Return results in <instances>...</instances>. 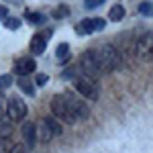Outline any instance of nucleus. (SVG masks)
Returning <instances> with one entry per match:
<instances>
[{
	"mask_svg": "<svg viewBox=\"0 0 153 153\" xmlns=\"http://www.w3.org/2000/svg\"><path fill=\"white\" fill-rule=\"evenodd\" d=\"M92 53H94V57H96V61H98L102 74L114 71L123 65V55H120V51H118L114 45H110V43L92 49Z\"/></svg>",
	"mask_w": 153,
	"mask_h": 153,
	"instance_id": "f257e3e1",
	"label": "nucleus"
},
{
	"mask_svg": "<svg viewBox=\"0 0 153 153\" xmlns=\"http://www.w3.org/2000/svg\"><path fill=\"white\" fill-rule=\"evenodd\" d=\"M63 133L61 120L55 117H45L37 123V137H41V141H51L53 137H59Z\"/></svg>",
	"mask_w": 153,
	"mask_h": 153,
	"instance_id": "f03ea898",
	"label": "nucleus"
},
{
	"mask_svg": "<svg viewBox=\"0 0 153 153\" xmlns=\"http://www.w3.org/2000/svg\"><path fill=\"white\" fill-rule=\"evenodd\" d=\"M49 108H51V114H53L55 118H59L61 123H68V125H74V123H78L63 94L53 96V98H51V106H49Z\"/></svg>",
	"mask_w": 153,
	"mask_h": 153,
	"instance_id": "7ed1b4c3",
	"label": "nucleus"
},
{
	"mask_svg": "<svg viewBox=\"0 0 153 153\" xmlns=\"http://www.w3.org/2000/svg\"><path fill=\"white\" fill-rule=\"evenodd\" d=\"M74 82V88H76V92L84 98H88V100H98V96H100V86L96 84V80H90V78H86V76H80V78H74L71 80Z\"/></svg>",
	"mask_w": 153,
	"mask_h": 153,
	"instance_id": "20e7f679",
	"label": "nucleus"
},
{
	"mask_svg": "<svg viewBox=\"0 0 153 153\" xmlns=\"http://www.w3.org/2000/svg\"><path fill=\"white\" fill-rule=\"evenodd\" d=\"M80 70L86 78H90V80H96L98 82V78H100V65H98V61H96L94 53H92V49H88V51H84L82 57H80Z\"/></svg>",
	"mask_w": 153,
	"mask_h": 153,
	"instance_id": "39448f33",
	"label": "nucleus"
},
{
	"mask_svg": "<svg viewBox=\"0 0 153 153\" xmlns=\"http://www.w3.org/2000/svg\"><path fill=\"white\" fill-rule=\"evenodd\" d=\"M135 55L141 61H153V33H143L135 39Z\"/></svg>",
	"mask_w": 153,
	"mask_h": 153,
	"instance_id": "423d86ee",
	"label": "nucleus"
},
{
	"mask_svg": "<svg viewBox=\"0 0 153 153\" xmlns=\"http://www.w3.org/2000/svg\"><path fill=\"white\" fill-rule=\"evenodd\" d=\"M27 112H29V108H27L23 98H19V96H10L8 98V102H6V117L10 118L12 123L23 120L27 117Z\"/></svg>",
	"mask_w": 153,
	"mask_h": 153,
	"instance_id": "0eeeda50",
	"label": "nucleus"
},
{
	"mask_svg": "<svg viewBox=\"0 0 153 153\" xmlns=\"http://www.w3.org/2000/svg\"><path fill=\"white\" fill-rule=\"evenodd\" d=\"M106 27V21L104 19H84L80 23L76 25V33L78 35H90V33H96V31H102Z\"/></svg>",
	"mask_w": 153,
	"mask_h": 153,
	"instance_id": "6e6552de",
	"label": "nucleus"
},
{
	"mask_svg": "<svg viewBox=\"0 0 153 153\" xmlns=\"http://www.w3.org/2000/svg\"><path fill=\"white\" fill-rule=\"evenodd\" d=\"M63 96H65V100H68V104H70L76 120H84V118L90 117V108H88L86 102H82L78 96H74V94H63Z\"/></svg>",
	"mask_w": 153,
	"mask_h": 153,
	"instance_id": "1a4fd4ad",
	"label": "nucleus"
},
{
	"mask_svg": "<svg viewBox=\"0 0 153 153\" xmlns=\"http://www.w3.org/2000/svg\"><path fill=\"white\" fill-rule=\"evenodd\" d=\"M37 70V61L33 57H19L14 61V71L19 76H29Z\"/></svg>",
	"mask_w": 153,
	"mask_h": 153,
	"instance_id": "9d476101",
	"label": "nucleus"
},
{
	"mask_svg": "<svg viewBox=\"0 0 153 153\" xmlns=\"http://www.w3.org/2000/svg\"><path fill=\"white\" fill-rule=\"evenodd\" d=\"M21 133H23L25 145H29V147L33 149V145L37 143V125L27 120V123H23V127H21Z\"/></svg>",
	"mask_w": 153,
	"mask_h": 153,
	"instance_id": "9b49d317",
	"label": "nucleus"
},
{
	"mask_svg": "<svg viewBox=\"0 0 153 153\" xmlns=\"http://www.w3.org/2000/svg\"><path fill=\"white\" fill-rule=\"evenodd\" d=\"M29 47H31V53H33V55H41V53L45 51V47H47V39L41 35V33H39V35H33Z\"/></svg>",
	"mask_w": 153,
	"mask_h": 153,
	"instance_id": "f8f14e48",
	"label": "nucleus"
},
{
	"mask_svg": "<svg viewBox=\"0 0 153 153\" xmlns=\"http://www.w3.org/2000/svg\"><path fill=\"white\" fill-rule=\"evenodd\" d=\"M19 88H21L27 96H35L37 94L35 92V84H33V80H31L29 76H21V78H19Z\"/></svg>",
	"mask_w": 153,
	"mask_h": 153,
	"instance_id": "ddd939ff",
	"label": "nucleus"
},
{
	"mask_svg": "<svg viewBox=\"0 0 153 153\" xmlns=\"http://www.w3.org/2000/svg\"><path fill=\"white\" fill-rule=\"evenodd\" d=\"M25 19H27L31 25H45V23H47V16H45V14H41V12L27 10V12H25Z\"/></svg>",
	"mask_w": 153,
	"mask_h": 153,
	"instance_id": "4468645a",
	"label": "nucleus"
},
{
	"mask_svg": "<svg viewBox=\"0 0 153 153\" xmlns=\"http://www.w3.org/2000/svg\"><path fill=\"white\" fill-rule=\"evenodd\" d=\"M108 19H110L112 23H118V21H123V19H125V8H123L120 4H114V6L110 8V12H108Z\"/></svg>",
	"mask_w": 153,
	"mask_h": 153,
	"instance_id": "2eb2a0df",
	"label": "nucleus"
},
{
	"mask_svg": "<svg viewBox=\"0 0 153 153\" xmlns=\"http://www.w3.org/2000/svg\"><path fill=\"white\" fill-rule=\"evenodd\" d=\"M12 120H4V118H0V137H10L12 135Z\"/></svg>",
	"mask_w": 153,
	"mask_h": 153,
	"instance_id": "dca6fc26",
	"label": "nucleus"
},
{
	"mask_svg": "<svg viewBox=\"0 0 153 153\" xmlns=\"http://www.w3.org/2000/svg\"><path fill=\"white\" fill-rule=\"evenodd\" d=\"M139 14L141 16H153V2H149V0L141 2L139 4Z\"/></svg>",
	"mask_w": 153,
	"mask_h": 153,
	"instance_id": "f3484780",
	"label": "nucleus"
},
{
	"mask_svg": "<svg viewBox=\"0 0 153 153\" xmlns=\"http://www.w3.org/2000/svg\"><path fill=\"white\" fill-rule=\"evenodd\" d=\"M51 16H53V19H65V16H70V8H68V6H65V4H59L57 8H55V10L51 12Z\"/></svg>",
	"mask_w": 153,
	"mask_h": 153,
	"instance_id": "a211bd4d",
	"label": "nucleus"
},
{
	"mask_svg": "<svg viewBox=\"0 0 153 153\" xmlns=\"http://www.w3.org/2000/svg\"><path fill=\"white\" fill-rule=\"evenodd\" d=\"M4 27H6L8 31H16V29L21 27V19H16V16H6V19H4Z\"/></svg>",
	"mask_w": 153,
	"mask_h": 153,
	"instance_id": "6ab92c4d",
	"label": "nucleus"
},
{
	"mask_svg": "<svg viewBox=\"0 0 153 153\" xmlns=\"http://www.w3.org/2000/svg\"><path fill=\"white\" fill-rule=\"evenodd\" d=\"M55 55H57L59 61H61V59H65L68 55H70V45H68V43H59L57 49H55Z\"/></svg>",
	"mask_w": 153,
	"mask_h": 153,
	"instance_id": "aec40b11",
	"label": "nucleus"
},
{
	"mask_svg": "<svg viewBox=\"0 0 153 153\" xmlns=\"http://www.w3.org/2000/svg\"><path fill=\"white\" fill-rule=\"evenodd\" d=\"M14 147L10 141V137H0V153H10V149Z\"/></svg>",
	"mask_w": 153,
	"mask_h": 153,
	"instance_id": "412c9836",
	"label": "nucleus"
},
{
	"mask_svg": "<svg viewBox=\"0 0 153 153\" xmlns=\"http://www.w3.org/2000/svg\"><path fill=\"white\" fill-rule=\"evenodd\" d=\"M78 70H80V65H78V68H76V65H71V68H68V70L61 71V78H63V80H74V78H76V74H78Z\"/></svg>",
	"mask_w": 153,
	"mask_h": 153,
	"instance_id": "4be33fe9",
	"label": "nucleus"
},
{
	"mask_svg": "<svg viewBox=\"0 0 153 153\" xmlns=\"http://www.w3.org/2000/svg\"><path fill=\"white\" fill-rule=\"evenodd\" d=\"M10 84H12V76L10 74H2V76H0V88H2V90L10 88Z\"/></svg>",
	"mask_w": 153,
	"mask_h": 153,
	"instance_id": "5701e85b",
	"label": "nucleus"
},
{
	"mask_svg": "<svg viewBox=\"0 0 153 153\" xmlns=\"http://www.w3.org/2000/svg\"><path fill=\"white\" fill-rule=\"evenodd\" d=\"M106 0H84V6L88 8V10H92V8H98L100 4H104Z\"/></svg>",
	"mask_w": 153,
	"mask_h": 153,
	"instance_id": "b1692460",
	"label": "nucleus"
},
{
	"mask_svg": "<svg viewBox=\"0 0 153 153\" xmlns=\"http://www.w3.org/2000/svg\"><path fill=\"white\" fill-rule=\"evenodd\" d=\"M10 153H31V147H29V145H14V147H12L10 149Z\"/></svg>",
	"mask_w": 153,
	"mask_h": 153,
	"instance_id": "393cba45",
	"label": "nucleus"
},
{
	"mask_svg": "<svg viewBox=\"0 0 153 153\" xmlns=\"http://www.w3.org/2000/svg\"><path fill=\"white\" fill-rule=\"evenodd\" d=\"M47 74H37V78H35V82H37V86H45L47 84Z\"/></svg>",
	"mask_w": 153,
	"mask_h": 153,
	"instance_id": "a878e982",
	"label": "nucleus"
},
{
	"mask_svg": "<svg viewBox=\"0 0 153 153\" xmlns=\"http://www.w3.org/2000/svg\"><path fill=\"white\" fill-rule=\"evenodd\" d=\"M6 16H8V8L6 6H0V21H4Z\"/></svg>",
	"mask_w": 153,
	"mask_h": 153,
	"instance_id": "bb28decb",
	"label": "nucleus"
},
{
	"mask_svg": "<svg viewBox=\"0 0 153 153\" xmlns=\"http://www.w3.org/2000/svg\"><path fill=\"white\" fill-rule=\"evenodd\" d=\"M6 2H8V4H19V6H21L25 0H6Z\"/></svg>",
	"mask_w": 153,
	"mask_h": 153,
	"instance_id": "cd10ccee",
	"label": "nucleus"
},
{
	"mask_svg": "<svg viewBox=\"0 0 153 153\" xmlns=\"http://www.w3.org/2000/svg\"><path fill=\"white\" fill-rule=\"evenodd\" d=\"M4 112H6V108H2V106H0V118H2V114H4Z\"/></svg>",
	"mask_w": 153,
	"mask_h": 153,
	"instance_id": "c85d7f7f",
	"label": "nucleus"
}]
</instances>
